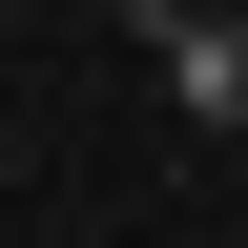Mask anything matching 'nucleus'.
<instances>
[{"mask_svg": "<svg viewBox=\"0 0 248 248\" xmlns=\"http://www.w3.org/2000/svg\"><path fill=\"white\" fill-rule=\"evenodd\" d=\"M145 21V62H166V104L207 124V145H248V21H207V0H124Z\"/></svg>", "mask_w": 248, "mask_h": 248, "instance_id": "f257e3e1", "label": "nucleus"}]
</instances>
